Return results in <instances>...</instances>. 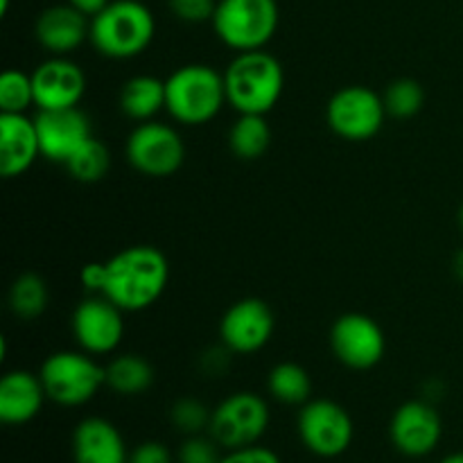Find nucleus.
I'll list each match as a JSON object with an SVG mask.
<instances>
[{"label":"nucleus","instance_id":"nucleus-1","mask_svg":"<svg viewBox=\"0 0 463 463\" xmlns=\"http://www.w3.org/2000/svg\"><path fill=\"white\" fill-rule=\"evenodd\" d=\"M170 280V262L152 244H134L104 260L102 297L125 312L152 307Z\"/></svg>","mask_w":463,"mask_h":463},{"label":"nucleus","instance_id":"nucleus-2","mask_svg":"<svg viewBox=\"0 0 463 463\" xmlns=\"http://www.w3.org/2000/svg\"><path fill=\"white\" fill-rule=\"evenodd\" d=\"M226 102L238 113L267 116L279 104L285 89V71L271 52H235L224 71Z\"/></svg>","mask_w":463,"mask_h":463},{"label":"nucleus","instance_id":"nucleus-3","mask_svg":"<svg viewBox=\"0 0 463 463\" xmlns=\"http://www.w3.org/2000/svg\"><path fill=\"white\" fill-rule=\"evenodd\" d=\"M226 102L224 72L208 63H185L165 80V111L184 127L208 125Z\"/></svg>","mask_w":463,"mask_h":463},{"label":"nucleus","instance_id":"nucleus-4","mask_svg":"<svg viewBox=\"0 0 463 463\" xmlns=\"http://www.w3.org/2000/svg\"><path fill=\"white\" fill-rule=\"evenodd\" d=\"M156 21L140 0H111L90 18V43L107 59H134L149 48Z\"/></svg>","mask_w":463,"mask_h":463},{"label":"nucleus","instance_id":"nucleus-5","mask_svg":"<svg viewBox=\"0 0 463 463\" xmlns=\"http://www.w3.org/2000/svg\"><path fill=\"white\" fill-rule=\"evenodd\" d=\"M39 375L48 401L61 407L86 405L107 387V371L86 351L52 353L43 360Z\"/></svg>","mask_w":463,"mask_h":463},{"label":"nucleus","instance_id":"nucleus-6","mask_svg":"<svg viewBox=\"0 0 463 463\" xmlns=\"http://www.w3.org/2000/svg\"><path fill=\"white\" fill-rule=\"evenodd\" d=\"M276 0H217L213 30L235 52L262 50L279 30Z\"/></svg>","mask_w":463,"mask_h":463},{"label":"nucleus","instance_id":"nucleus-7","mask_svg":"<svg viewBox=\"0 0 463 463\" xmlns=\"http://www.w3.org/2000/svg\"><path fill=\"white\" fill-rule=\"evenodd\" d=\"M387 118L383 95L369 86H344L326 104L330 131L351 143H364L378 136Z\"/></svg>","mask_w":463,"mask_h":463},{"label":"nucleus","instance_id":"nucleus-8","mask_svg":"<svg viewBox=\"0 0 463 463\" xmlns=\"http://www.w3.org/2000/svg\"><path fill=\"white\" fill-rule=\"evenodd\" d=\"M269 405L265 398L251 392H238L226 396L213 410L208 434L224 450L256 446L269 428Z\"/></svg>","mask_w":463,"mask_h":463},{"label":"nucleus","instance_id":"nucleus-9","mask_svg":"<svg viewBox=\"0 0 463 463\" xmlns=\"http://www.w3.org/2000/svg\"><path fill=\"white\" fill-rule=\"evenodd\" d=\"M125 154L136 172L154 179H165L184 165L185 143L172 125L147 120L131 131Z\"/></svg>","mask_w":463,"mask_h":463},{"label":"nucleus","instance_id":"nucleus-10","mask_svg":"<svg viewBox=\"0 0 463 463\" xmlns=\"http://www.w3.org/2000/svg\"><path fill=\"white\" fill-rule=\"evenodd\" d=\"M297 432L306 450L324 459H335L351 448L355 428L351 414L339 402L310 398L298 411Z\"/></svg>","mask_w":463,"mask_h":463},{"label":"nucleus","instance_id":"nucleus-11","mask_svg":"<svg viewBox=\"0 0 463 463\" xmlns=\"http://www.w3.org/2000/svg\"><path fill=\"white\" fill-rule=\"evenodd\" d=\"M330 348L339 364L353 371H369L383 362L387 339L378 321L369 315L348 312L330 328Z\"/></svg>","mask_w":463,"mask_h":463},{"label":"nucleus","instance_id":"nucleus-12","mask_svg":"<svg viewBox=\"0 0 463 463\" xmlns=\"http://www.w3.org/2000/svg\"><path fill=\"white\" fill-rule=\"evenodd\" d=\"M125 310L102 294H90L75 307L71 319L72 335L81 351L90 355H109L125 337Z\"/></svg>","mask_w":463,"mask_h":463},{"label":"nucleus","instance_id":"nucleus-13","mask_svg":"<svg viewBox=\"0 0 463 463\" xmlns=\"http://www.w3.org/2000/svg\"><path fill=\"white\" fill-rule=\"evenodd\" d=\"M276 328V317L269 303L249 297L235 301L220 321V339L235 355H251L269 344Z\"/></svg>","mask_w":463,"mask_h":463},{"label":"nucleus","instance_id":"nucleus-14","mask_svg":"<svg viewBox=\"0 0 463 463\" xmlns=\"http://www.w3.org/2000/svg\"><path fill=\"white\" fill-rule=\"evenodd\" d=\"M41 156L66 165L84 143L93 138V125L80 107L39 111L34 118Z\"/></svg>","mask_w":463,"mask_h":463},{"label":"nucleus","instance_id":"nucleus-15","mask_svg":"<svg viewBox=\"0 0 463 463\" xmlns=\"http://www.w3.org/2000/svg\"><path fill=\"white\" fill-rule=\"evenodd\" d=\"M443 423L439 411L425 401H407L393 411L389 423V439L401 455L428 457L441 441Z\"/></svg>","mask_w":463,"mask_h":463},{"label":"nucleus","instance_id":"nucleus-16","mask_svg":"<svg viewBox=\"0 0 463 463\" xmlns=\"http://www.w3.org/2000/svg\"><path fill=\"white\" fill-rule=\"evenodd\" d=\"M34 107L39 111L80 107L86 93V75L80 63L68 57H50L30 72Z\"/></svg>","mask_w":463,"mask_h":463},{"label":"nucleus","instance_id":"nucleus-17","mask_svg":"<svg viewBox=\"0 0 463 463\" xmlns=\"http://www.w3.org/2000/svg\"><path fill=\"white\" fill-rule=\"evenodd\" d=\"M41 156L34 118L25 113H0V175L5 179L23 176Z\"/></svg>","mask_w":463,"mask_h":463},{"label":"nucleus","instance_id":"nucleus-18","mask_svg":"<svg viewBox=\"0 0 463 463\" xmlns=\"http://www.w3.org/2000/svg\"><path fill=\"white\" fill-rule=\"evenodd\" d=\"M34 36L52 57H66L90 36V18L68 3L52 5L36 18Z\"/></svg>","mask_w":463,"mask_h":463},{"label":"nucleus","instance_id":"nucleus-19","mask_svg":"<svg viewBox=\"0 0 463 463\" xmlns=\"http://www.w3.org/2000/svg\"><path fill=\"white\" fill-rule=\"evenodd\" d=\"M75 463H129L125 439L111 420L89 416L72 432Z\"/></svg>","mask_w":463,"mask_h":463},{"label":"nucleus","instance_id":"nucleus-20","mask_svg":"<svg viewBox=\"0 0 463 463\" xmlns=\"http://www.w3.org/2000/svg\"><path fill=\"white\" fill-rule=\"evenodd\" d=\"M45 396L39 373L16 369L0 380V420L5 425H25L43 410Z\"/></svg>","mask_w":463,"mask_h":463},{"label":"nucleus","instance_id":"nucleus-21","mask_svg":"<svg viewBox=\"0 0 463 463\" xmlns=\"http://www.w3.org/2000/svg\"><path fill=\"white\" fill-rule=\"evenodd\" d=\"M120 111L136 122H147L165 109V80L154 75H136L120 89Z\"/></svg>","mask_w":463,"mask_h":463},{"label":"nucleus","instance_id":"nucleus-22","mask_svg":"<svg viewBox=\"0 0 463 463\" xmlns=\"http://www.w3.org/2000/svg\"><path fill=\"white\" fill-rule=\"evenodd\" d=\"M107 387L118 396H140L154 384V369L143 355L122 353L116 355L107 366Z\"/></svg>","mask_w":463,"mask_h":463},{"label":"nucleus","instance_id":"nucleus-23","mask_svg":"<svg viewBox=\"0 0 463 463\" xmlns=\"http://www.w3.org/2000/svg\"><path fill=\"white\" fill-rule=\"evenodd\" d=\"M271 147V127L265 116L240 113L229 129V149L240 161H256Z\"/></svg>","mask_w":463,"mask_h":463},{"label":"nucleus","instance_id":"nucleus-24","mask_svg":"<svg viewBox=\"0 0 463 463\" xmlns=\"http://www.w3.org/2000/svg\"><path fill=\"white\" fill-rule=\"evenodd\" d=\"M267 392L280 405L303 407L312 396V378L297 362H280L267 375Z\"/></svg>","mask_w":463,"mask_h":463},{"label":"nucleus","instance_id":"nucleus-25","mask_svg":"<svg viewBox=\"0 0 463 463\" xmlns=\"http://www.w3.org/2000/svg\"><path fill=\"white\" fill-rule=\"evenodd\" d=\"M48 285L39 274H21L9 288V310L18 317V319H36L48 307Z\"/></svg>","mask_w":463,"mask_h":463},{"label":"nucleus","instance_id":"nucleus-26","mask_svg":"<svg viewBox=\"0 0 463 463\" xmlns=\"http://www.w3.org/2000/svg\"><path fill=\"white\" fill-rule=\"evenodd\" d=\"M66 170L80 184H98L111 170V152L102 140L93 138L80 147V152L66 163Z\"/></svg>","mask_w":463,"mask_h":463},{"label":"nucleus","instance_id":"nucleus-27","mask_svg":"<svg viewBox=\"0 0 463 463\" xmlns=\"http://www.w3.org/2000/svg\"><path fill=\"white\" fill-rule=\"evenodd\" d=\"M383 99H384V109H387L389 118H396V120H410V118L419 116L420 109H423L425 90L416 80L401 77V80H393L392 84L387 86Z\"/></svg>","mask_w":463,"mask_h":463},{"label":"nucleus","instance_id":"nucleus-28","mask_svg":"<svg viewBox=\"0 0 463 463\" xmlns=\"http://www.w3.org/2000/svg\"><path fill=\"white\" fill-rule=\"evenodd\" d=\"M34 107L32 75L9 68L0 77V113H25Z\"/></svg>","mask_w":463,"mask_h":463},{"label":"nucleus","instance_id":"nucleus-29","mask_svg":"<svg viewBox=\"0 0 463 463\" xmlns=\"http://www.w3.org/2000/svg\"><path fill=\"white\" fill-rule=\"evenodd\" d=\"M213 410H208L197 398H179L170 410V420L175 430H179L185 437H194L208 430L211 425Z\"/></svg>","mask_w":463,"mask_h":463},{"label":"nucleus","instance_id":"nucleus-30","mask_svg":"<svg viewBox=\"0 0 463 463\" xmlns=\"http://www.w3.org/2000/svg\"><path fill=\"white\" fill-rule=\"evenodd\" d=\"M176 459H179V463H220V443L211 434L208 437L194 434V437H188L181 443Z\"/></svg>","mask_w":463,"mask_h":463},{"label":"nucleus","instance_id":"nucleus-31","mask_svg":"<svg viewBox=\"0 0 463 463\" xmlns=\"http://www.w3.org/2000/svg\"><path fill=\"white\" fill-rule=\"evenodd\" d=\"M170 12L184 23L213 21L217 9V0H167Z\"/></svg>","mask_w":463,"mask_h":463},{"label":"nucleus","instance_id":"nucleus-32","mask_svg":"<svg viewBox=\"0 0 463 463\" xmlns=\"http://www.w3.org/2000/svg\"><path fill=\"white\" fill-rule=\"evenodd\" d=\"M220 463H280V459L274 450L256 443V446L229 450L226 455H222Z\"/></svg>","mask_w":463,"mask_h":463},{"label":"nucleus","instance_id":"nucleus-33","mask_svg":"<svg viewBox=\"0 0 463 463\" xmlns=\"http://www.w3.org/2000/svg\"><path fill=\"white\" fill-rule=\"evenodd\" d=\"M129 463H172V452L158 441H145L129 452Z\"/></svg>","mask_w":463,"mask_h":463},{"label":"nucleus","instance_id":"nucleus-34","mask_svg":"<svg viewBox=\"0 0 463 463\" xmlns=\"http://www.w3.org/2000/svg\"><path fill=\"white\" fill-rule=\"evenodd\" d=\"M80 279L81 285H84L90 294H99L104 285V262H89V265L81 269Z\"/></svg>","mask_w":463,"mask_h":463},{"label":"nucleus","instance_id":"nucleus-35","mask_svg":"<svg viewBox=\"0 0 463 463\" xmlns=\"http://www.w3.org/2000/svg\"><path fill=\"white\" fill-rule=\"evenodd\" d=\"M66 3L72 5L75 9H80L84 16L95 18L109 3H111V0H66Z\"/></svg>","mask_w":463,"mask_h":463},{"label":"nucleus","instance_id":"nucleus-36","mask_svg":"<svg viewBox=\"0 0 463 463\" xmlns=\"http://www.w3.org/2000/svg\"><path fill=\"white\" fill-rule=\"evenodd\" d=\"M452 269H455V276L463 283V249L457 251L455 260H452Z\"/></svg>","mask_w":463,"mask_h":463},{"label":"nucleus","instance_id":"nucleus-37","mask_svg":"<svg viewBox=\"0 0 463 463\" xmlns=\"http://www.w3.org/2000/svg\"><path fill=\"white\" fill-rule=\"evenodd\" d=\"M439 463H463V452H452V455L443 457Z\"/></svg>","mask_w":463,"mask_h":463},{"label":"nucleus","instance_id":"nucleus-38","mask_svg":"<svg viewBox=\"0 0 463 463\" xmlns=\"http://www.w3.org/2000/svg\"><path fill=\"white\" fill-rule=\"evenodd\" d=\"M9 9V0H0V16H7Z\"/></svg>","mask_w":463,"mask_h":463},{"label":"nucleus","instance_id":"nucleus-39","mask_svg":"<svg viewBox=\"0 0 463 463\" xmlns=\"http://www.w3.org/2000/svg\"><path fill=\"white\" fill-rule=\"evenodd\" d=\"M459 226H461V231H463V203H461V208H459Z\"/></svg>","mask_w":463,"mask_h":463}]
</instances>
